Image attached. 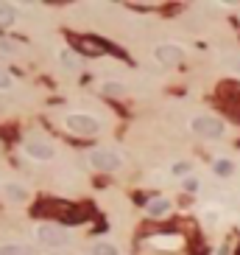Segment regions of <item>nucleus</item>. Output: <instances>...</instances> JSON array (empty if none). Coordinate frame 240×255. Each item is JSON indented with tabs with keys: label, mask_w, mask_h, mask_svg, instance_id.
Listing matches in <instances>:
<instances>
[{
	"label": "nucleus",
	"mask_w": 240,
	"mask_h": 255,
	"mask_svg": "<svg viewBox=\"0 0 240 255\" xmlns=\"http://www.w3.org/2000/svg\"><path fill=\"white\" fill-rule=\"evenodd\" d=\"M61 65L67 68V71H78V65H81V59H78L73 51H64L61 53Z\"/></svg>",
	"instance_id": "obj_14"
},
{
	"label": "nucleus",
	"mask_w": 240,
	"mask_h": 255,
	"mask_svg": "<svg viewBox=\"0 0 240 255\" xmlns=\"http://www.w3.org/2000/svg\"><path fill=\"white\" fill-rule=\"evenodd\" d=\"M184 188H187V191H196L198 182H196V180H184Z\"/></svg>",
	"instance_id": "obj_20"
},
{
	"label": "nucleus",
	"mask_w": 240,
	"mask_h": 255,
	"mask_svg": "<svg viewBox=\"0 0 240 255\" xmlns=\"http://www.w3.org/2000/svg\"><path fill=\"white\" fill-rule=\"evenodd\" d=\"M190 126H193V132H196V135L210 138V141L223 138V121H221V118H215V115H196Z\"/></svg>",
	"instance_id": "obj_1"
},
{
	"label": "nucleus",
	"mask_w": 240,
	"mask_h": 255,
	"mask_svg": "<svg viewBox=\"0 0 240 255\" xmlns=\"http://www.w3.org/2000/svg\"><path fill=\"white\" fill-rule=\"evenodd\" d=\"M154 56L156 62H162V65H176V62H181V48H176V45H156L154 48Z\"/></svg>",
	"instance_id": "obj_5"
},
{
	"label": "nucleus",
	"mask_w": 240,
	"mask_h": 255,
	"mask_svg": "<svg viewBox=\"0 0 240 255\" xmlns=\"http://www.w3.org/2000/svg\"><path fill=\"white\" fill-rule=\"evenodd\" d=\"M148 216H165V213L171 211V202L168 199H162V196H156V199H151V202L146 205Z\"/></svg>",
	"instance_id": "obj_7"
},
{
	"label": "nucleus",
	"mask_w": 240,
	"mask_h": 255,
	"mask_svg": "<svg viewBox=\"0 0 240 255\" xmlns=\"http://www.w3.org/2000/svg\"><path fill=\"white\" fill-rule=\"evenodd\" d=\"M92 255H120V250L115 244H109V241H98L92 247Z\"/></svg>",
	"instance_id": "obj_13"
},
{
	"label": "nucleus",
	"mask_w": 240,
	"mask_h": 255,
	"mask_svg": "<svg viewBox=\"0 0 240 255\" xmlns=\"http://www.w3.org/2000/svg\"><path fill=\"white\" fill-rule=\"evenodd\" d=\"M123 90H126V87H123L120 81H103V84H101V93H103V96H109V98H120V96H123Z\"/></svg>",
	"instance_id": "obj_12"
},
{
	"label": "nucleus",
	"mask_w": 240,
	"mask_h": 255,
	"mask_svg": "<svg viewBox=\"0 0 240 255\" xmlns=\"http://www.w3.org/2000/svg\"><path fill=\"white\" fill-rule=\"evenodd\" d=\"M26 154L34 160H51L53 157V146L45 141H28L26 143Z\"/></svg>",
	"instance_id": "obj_6"
},
{
	"label": "nucleus",
	"mask_w": 240,
	"mask_h": 255,
	"mask_svg": "<svg viewBox=\"0 0 240 255\" xmlns=\"http://www.w3.org/2000/svg\"><path fill=\"white\" fill-rule=\"evenodd\" d=\"M229 65H232V71H238V73H240V56H232Z\"/></svg>",
	"instance_id": "obj_18"
},
{
	"label": "nucleus",
	"mask_w": 240,
	"mask_h": 255,
	"mask_svg": "<svg viewBox=\"0 0 240 255\" xmlns=\"http://www.w3.org/2000/svg\"><path fill=\"white\" fill-rule=\"evenodd\" d=\"M0 51H6V53H11V51H14V48H11L9 42H0Z\"/></svg>",
	"instance_id": "obj_21"
},
{
	"label": "nucleus",
	"mask_w": 240,
	"mask_h": 255,
	"mask_svg": "<svg viewBox=\"0 0 240 255\" xmlns=\"http://www.w3.org/2000/svg\"><path fill=\"white\" fill-rule=\"evenodd\" d=\"M173 171H176V174H184V171H187V163H176V166H173Z\"/></svg>",
	"instance_id": "obj_19"
},
{
	"label": "nucleus",
	"mask_w": 240,
	"mask_h": 255,
	"mask_svg": "<svg viewBox=\"0 0 240 255\" xmlns=\"http://www.w3.org/2000/svg\"><path fill=\"white\" fill-rule=\"evenodd\" d=\"M36 238L45 247H67L70 244V233L59 224H39L36 227Z\"/></svg>",
	"instance_id": "obj_2"
},
{
	"label": "nucleus",
	"mask_w": 240,
	"mask_h": 255,
	"mask_svg": "<svg viewBox=\"0 0 240 255\" xmlns=\"http://www.w3.org/2000/svg\"><path fill=\"white\" fill-rule=\"evenodd\" d=\"M67 126L73 129L76 135H95L98 132V121L95 118H90V115H81V112H76V115H67Z\"/></svg>",
	"instance_id": "obj_4"
},
{
	"label": "nucleus",
	"mask_w": 240,
	"mask_h": 255,
	"mask_svg": "<svg viewBox=\"0 0 240 255\" xmlns=\"http://www.w3.org/2000/svg\"><path fill=\"white\" fill-rule=\"evenodd\" d=\"M0 87H11V76L0 68Z\"/></svg>",
	"instance_id": "obj_17"
},
{
	"label": "nucleus",
	"mask_w": 240,
	"mask_h": 255,
	"mask_svg": "<svg viewBox=\"0 0 240 255\" xmlns=\"http://www.w3.org/2000/svg\"><path fill=\"white\" fill-rule=\"evenodd\" d=\"M90 163H92L98 171H118L123 166V157H120L118 151H109V149H95L90 154Z\"/></svg>",
	"instance_id": "obj_3"
},
{
	"label": "nucleus",
	"mask_w": 240,
	"mask_h": 255,
	"mask_svg": "<svg viewBox=\"0 0 240 255\" xmlns=\"http://www.w3.org/2000/svg\"><path fill=\"white\" fill-rule=\"evenodd\" d=\"M3 194L9 196V202H26L28 191L23 188V185H17V182H9L6 188H3Z\"/></svg>",
	"instance_id": "obj_8"
},
{
	"label": "nucleus",
	"mask_w": 240,
	"mask_h": 255,
	"mask_svg": "<svg viewBox=\"0 0 240 255\" xmlns=\"http://www.w3.org/2000/svg\"><path fill=\"white\" fill-rule=\"evenodd\" d=\"M215 171H218V174H229L232 163H229V160H218V163H215Z\"/></svg>",
	"instance_id": "obj_16"
},
{
	"label": "nucleus",
	"mask_w": 240,
	"mask_h": 255,
	"mask_svg": "<svg viewBox=\"0 0 240 255\" xmlns=\"http://www.w3.org/2000/svg\"><path fill=\"white\" fill-rule=\"evenodd\" d=\"M81 45H84V51H90V53H103V42H95V39H81Z\"/></svg>",
	"instance_id": "obj_15"
},
{
	"label": "nucleus",
	"mask_w": 240,
	"mask_h": 255,
	"mask_svg": "<svg viewBox=\"0 0 240 255\" xmlns=\"http://www.w3.org/2000/svg\"><path fill=\"white\" fill-rule=\"evenodd\" d=\"M14 20H17V11L11 9L9 3H0V28L14 26Z\"/></svg>",
	"instance_id": "obj_11"
},
{
	"label": "nucleus",
	"mask_w": 240,
	"mask_h": 255,
	"mask_svg": "<svg viewBox=\"0 0 240 255\" xmlns=\"http://www.w3.org/2000/svg\"><path fill=\"white\" fill-rule=\"evenodd\" d=\"M0 255H34V247H28V244H0Z\"/></svg>",
	"instance_id": "obj_10"
},
{
	"label": "nucleus",
	"mask_w": 240,
	"mask_h": 255,
	"mask_svg": "<svg viewBox=\"0 0 240 255\" xmlns=\"http://www.w3.org/2000/svg\"><path fill=\"white\" fill-rule=\"evenodd\" d=\"M87 216V208H67V211L59 213V219L64 221V224H76V221H81Z\"/></svg>",
	"instance_id": "obj_9"
}]
</instances>
